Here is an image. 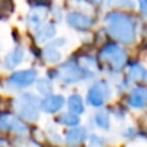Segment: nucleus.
Wrapping results in <instances>:
<instances>
[{
	"instance_id": "f257e3e1",
	"label": "nucleus",
	"mask_w": 147,
	"mask_h": 147,
	"mask_svg": "<svg viewBox=\"0 0 147 147\" xmlns=\"http://www.w3.org/2000/svg\"><path fill=\"white\" fill-rule=\"evenodd\" d=\"M109 32L115 40L123 44H132L136 39V28L132 18L123 13H109L106 16Z\"/></svg>"
},
{
	"instance_id": "f03ea898",
	"label": "nucleus",
	"mask_w": 147,
	"mask_h": 147,
	"mask_svg": "<svg viewBox=\"0 0 147 147\" xmlns=\"http://www.w3.org/2000/svg\"><path fill=\"white\" fill-rule=\"evenodd\" d=\"M101 58L110 65L112 69L120 70L125 65L127 54L120 47L117 45H107L101 52Z\"/></svg>"
},
{
	"instance_id": "7ed1b4c3",
	"label": "nucleus",
	"mask_w": 147,
	"mask_h": 147,
	"mask_svg": "<svg viewBox=\"0 0 147 147\" xmlns=\"http://www.w3.org/2000/svg\"><path fill=\"white\" fill-rule=\"evenodd\" d=\"M111 94L110 86L105 81H99L94 86H92L90 90L88 93V101L92 106L99 107L105 103V101H107Z\"/></svg>"
},
{
	"instance_id": "20e7f679",
	"label": "nucleus",
	"mask_w": 147,
	"mask_h": 147,
	"mask_svg": "<svg viewBox=\"0 0 147 147\" xmlns=\"http://www.w3.org/2000/svg\"><path fill=\"white\" fill-rule=\"evenodd\" d=\"M67 23L74 28L85 31V30H89L93 26L94 21L92 17L84 14V13H70L67 16Z\"/></svg>"
},
{
	"instance_id": "39448f33",
	"label": "nucleus",
	"mask_w": 147,
	"mask_h": 147,
	"mask_svg": "<svg viewBox=\"0 0 147 147\" xmlns=\"http://www.w3.org/2000/svg\"><path fill=\"white\" fill-rule=\"evenodd\" d=\"M36 72L34 70H25V71L16 72L14 75L10 76V83L14 84L16 86H28L35 81Z\"/></svg>"
},
{
	"instance_id": "423d86ee",
	"label": "nucleus",
	"mask_w": 147,
	"mask_h": 147,
	"mask_svg": "<svg viewBox=\"0 0 147 147\" xmlns=\"http://www.w3.org/2000/svg\"><path fill=\"white\" fill-rule=\"evenodd\" d=\"M65 103L63 97L61 96H49L47 98H44L40 103V107L44 112H48V114H54V112L59 111L62 109Z\"/></svg>"
},
{
	"instance_id": "0eeeda50",
	"label": "nucleus",
	"mask_w": 147,
	"mask_h": 147,
	"mask_svg": "<svg viewBox=\"0 0 147 147\" xmlns=\"http://www.w3.org/2000/svg\"><path fill=\"white\" fill-rule=\"evenodd\" d=\"M88 75V72L85 70L80 69L78 66H66L65 67L63 75H62V79L65 81H69V83H72V81H78V80H83L85 79Z\"/></svg>"
},
{
	"instance_id": "6e6552de",
	"label": "nucleus",
	"mask_w": 147,
	"mask_h": 147,
	"mask_svg": "<svg viewBox=\"0 0 147 147\" xmlns=\"http://www.w3.org/2000/svg\"><path fill=\"white\" fill-rule=\"evenodd\" d=\"M27 96L28 94H25V97L22 98V107L20 109V114L26 119L35 120L38 117V111H36L35 103H32V98Z\"/></svg>"
},
{
	"instance_id": "1a4fd4ad",
	"label": "nucleus",
	"mask_w": 147,
	"mask_h": 147,
	"mask_svg": "<svg viewBox=\"0 0 147 147\" xmlns=\"http://www.w3.org/2000/svg\"><path fill=\"white\" fill-rule=\"evenodd\" d=\"M129 103L134 109H142L147 103V89L146 88H137L132 92L129 98Z\"/></svg>"
},
{
	"instance_id": "9d476101",
	"label": "nucleus",
	"mask_w": 147,
	"mask_h": 147,
	"mask_svg": "<svg viewBox=\"0 0 147 147\" xmlns=\"http://www.w3.org/2000/svg\"><path fill=\"white\" fill-rule=\"evenodd\" d=\"M0 123H1V125H4V127H8V129H10L12 132L27 133V128L18 119H14V117H12V116H4Z\"/></svg>"
},
{
	"instance_id": "9b49d317",
	"label": "nucleus",
	"mask_w": 147,
	"mask_h": 147,
	"mask_svg": "<svg viewBox=\"0 0 147 147\" xmlns=\"http://www.w3.org/2000/svg\"><path fill=\"white\" fill-rule=\"evenodd\" d=\"M85 140V130L83 128H74L66 136V142L69 145H79Z\"/></svg>"
},
{
	"instance_id": "f8f14e48",
	"label": "nucleus",
	"mask_w": 147,
	"mask_h": 147,
	"mask_svg": "<svg viewBox=\"0 0 147 147\" xmlns=\"http://www.w3.org/2000/svg\"><path fill=\"white\" fill-rule=\"evenodd\" d=\"M22 59H23V52L17 48V49H14L10 54L7 56V58H5V65H7L8 69H12V67L18 66Z\"/></svg>"
},
{
	"instance_id": "ddd939ff",
	"label": "nucleus",
	"mask_w": 147,
	"mask_h": 147,
	"mask_svg": "<svg viewBox=\"0 0 147 147\" xmlns=\"http://www.w3.org/2000/svg\"><path fill=\"white\" fill-rule=\"evenodd\" d=\"M69 109L70 111L74 114H81L84 111V105H83V99L78 96V94H72L69 98Z\"/></svg>"
},
{
	"instance_id": "4468645a",
	"label": "nucleus",
	"mask_w": 147,
	"mask_h": 147,
	"mask_svg": "<svg viewBox=\"0 0 147 147\" xmlns=\"http://www.w3.org/2000/svg\"><path fill=\"white\" fill-rule=\"evenodd\" d=\"M54 36V26L53 25H45L43 26V28L38 31L36 34V39L38 41H45L47 39H51Z\"/></svg>"
},
{
	"instance_id": "2eb2a0df",
	"label": "nucleus",
	"mask_w": 147,
	"mask_h": 147,
	"mask_svg": "<svg viewBox=\"0 0 147 147\" xmlns=\"http://www.w3.org/2000/svg\"><path fill=\"white\" fill-rule=\"evenodd\" d=\"M129 76H130V79H133L134 81L142 80L143 78H146L145 69H143L141 65H133L129 69Z\"/></svg>"
},
{
	"instance_id": "dca6fc26",
	"label": "nucleus",
	"mask_w": 147,
	"mask_h": 147,
	"mask_svg": "<svg viewBox=\"0 0 147 147\" xmlns=\"http://www.w3.org/2000/svg\"><path fill=\"white\" fill-rule=\"evenodd\" d=\"M43 58L49 63H56V62H58L61 59V54L57 51H54L53 48H49L43 52Z\"/></svg>"
},
{
	"instance_id": "f3484780",
	"label": "nucleus",
	"mask_w": 147,
	"mask_h": 147,
	"mask_svg": "<svg viewBox=\"0 0 147 147\" xmlns=\"http://www.w3.org/2000/svg\"><path fill=\"white\" fill-rule=\"evenodd\" d=\"M59 121L62 124L67 125V127H75V125L79 124V116H76V114H63L61 117H59Z\"/></svg>"
},
{
	"instance_id": "a211bd4d",
	"label": "nucleus",
	"mask_w": 147,
	"mask_h": 147,
	"mask_svg": "<svg viewBox=\"0 0 147 147\" xmlns=\"http://www.w3.org/2000/svg\"><path fill=\"white\" fill-rule=\"evenodd\" d=\"M43 21H44V16L39 14L38 12L31 13L30 17H28V23H30V26L32 28H36L40 25H43Z\"/></svg>"
},
{
	"instance_id": "6ab92c4d",
	"label": "nucleus",
	"mask_w": 147,
	"mask_h": 147,
	"mask_svg": "<svg viewBox=\"0 0 147 147\" xmlns=\"http://www.w3.org/2000/svg\"><path fill=\"white\" fill-rule=\"evenodd\" d=\"M96 123L99 128H103V129L110 128V119L107 116V114H98L96 116Z\"/></svg>"
},
{
	"instance_id": "aec40b11",
	"label": "nucleus",
	"mask_w": 147,
	"mask_h": 147,
	"mask_svg": "<svg viewBox=\"0 0 147 147\" xmlns=\"http://www.w3.org/2000/svg\"><path fill=\"white\" fill-rule=\"evenodd\" d=\"M69 3L72 7H80L81 10H84V12H86V10L90 12L93 9V5L90 3H88L86 0H69Z\"/></svg>"
},
{
	"instance_id": "412c9836",
	"label": "nucleus",
	"mask_w": 147,
	"mask_h": 147,
	"mask_svg": "<svg viewBox=\"0 0 147 147\" xmlns=\"http://www.w3.org/2000/svg\"><path fill=\"white\" fill-rule=\"evenodd\" d=\"M110 5L112 7H119V8H133V3L132 0H109Z\"/></svg>"
},
{
	"instance_id": "4be33fe9",
	"label": "nucleus",
	"mask_w": 147,
	"mask_h": 147,
	"mask_svg": "<svg viewBox=\"0 0 147 147\" xmlns=\"http://www.w3.org/2000/svg\"><path fill=\"white\" fill-rule=\"evenodd\" d=\"M38 89H39V92H40V93L49 94V93H51V90H52V86L49 85V83L47 80H40L38 83Z\"/></svg>"
},
{
	"instance_id": "5701e85b",
	"label": "nucleus",
	"mask_w": 147,
	"mask_h": 147,
	"mask_svg": "<svg viewBox=\"0 0 147 147\" xmlns=\"http://www.w3.org/2000/svg\"><path fill=\"white\" fill-rule=\"evenodd\" d=\"M140 1V7H141V10L145 16H147V0H138Z\"/></svg>"
},
{
	"instance_id": "b1692460",
	"label": "nucleus",
	"mask_w": 147,
	"mask_h": 147,
	"mask_svg": "<svg viewBox=\"0 0 147 147\" xmlns=\"http://www.w3.org/2000/svg\"><path fill=\"white\" fill-rule=\"evenodd\" d=\"M31 3L36 7H43V5L48 4V0H31Z\"/></svg>"
},
{
	"instance_id": "393cba45",
	"label": "nucleus",
	"mask_w": 147,
	"mask_h": 147,
	"mask_svg": "<svg viewBox=\"0 0 147 147\" xmlns=\"http://www.w3.org/2000/svg\"><path fill=\"white\" fill-rule=\"evenodd\" d=\"M94 1H96V3H101L102 0H94Z\"/></svg>"
}]
</instances>
